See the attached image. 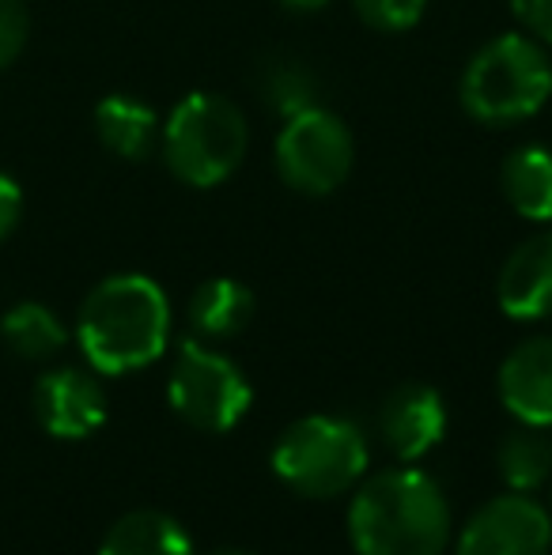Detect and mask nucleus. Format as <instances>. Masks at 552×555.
Listing matches in <instances>:
<instances>
[{
  "label": "nucleus",
  "mask_w": 552,
  "mask_h": 555,
  "mask_svg": "<svg viewBox=\"0 0 552 555\" xmlns=\"http://www.w3.org/2000/svg\"><path fill=\"white\" fill-rule=\"evenodd\" d=\"M348 537L360 555H442L450 541V506L432 476L386 468L356 491Z\"/></svg>",
  "instance_id": "f257e3e1"
},
{
  "label": "nucleus",
  "mask_w": 552,
  "mask_h": 555,
  "mask_svg": "<svg viewBox=\"0 0 552 555\" xmlns=\"http://www.w3.org/2000/svg\"><path fill=\"white\" fill-rule=\"evenodd\" d=\"M167 295L140 272H121L91 287L76 322V340L99 374H129L155 363L167 348Z\"/></svg>",
  "instance_id": "f03ea898"
},
{
  "label": "nucleus",
  "mask_w": 552,
  "mask_h": 555,
  "mask_svg": "<svg viewBox=\"0 0 552 555\" xmlns=\"http://www.w3.org/2000/svg\"><path fill=\"white\" fill-rule=\"evenodd\" d=\"M159 144L178 182L213 190L243 167L251 152V125L231 99L216 91H193L167 114Z\"/></svg>",
  "instance_id": "7ed1b4c3"
},
{
  "label": "nucleus",
  "mask_w": 552,
  "mask_h": 555,
  "mask_svg": "<svg viewBox=\"0 0 552 555\" xmlns=\"http://www.w3.org/2000/svg\"><path fill=\"white\" fill-rule=\"evenodd\" d=\"M552 99V61L530 35H496L470 57L462 76V106L485 125L534 117Z\"/></svg>",
  "instance_id": "20e7f679"
},
{
  "label": "nucleus",
  "mask_w": 552,
  "mask_h": 555,
  "mask_svg": "<svg viewBox=\"0 0 552 555\" xmlns=\"http://www.w3.org/2000/svg\"><path fill=\"white\" fill-rule=\"evenodd\" d=\"M368 468V439L333 416L295 420L273 446V473L307 499L345 495Z\"/></svg>",
  "instance_id": "39448f33"
},
{
  "label": "nucleus",
  "mask_w": 552,
  "mask_h": 555,
  "mask_svg": "<svg viewBox=\"0 0 552 555\" xmlns=\"http://www.w3.org/2000/svg\"><path fill=\"white\" fill-rule=\"evenodd\" d=\"M170 409L178 420L208 435L231 431L251 409V382L235 363L201 340H185L170 366Z\"/></svg>",
  "instance_id": "423d86ee"
},
{
  "label": "nucleus",
  "mask_w": 552,
  "mask_h": 555,
  "mask_svg": "<svg viewBox=\"0 0 552 555\" xmlns=\"http://www.w3.org/2000/svg\"><path fill=\"white\" fill-rule=\"evenodd\" d=\"M277 175L303 197H325L352 175L356 144L348 125L322 103L284 121L277 137Z\"/></svg>",
  "instance_id": "0eeeda50"
},
{
  "label": "nucleus",
  "mask_w": 552,
  "mask_h": 555,
  "mask_svg": "<svg viewBox=\"0 0 552 555\" xmlns=\"http://www.w3.org/2000/svg\"><path fill=\"white\" fill-rule=\"evenodd\" d=\"M549 548L552 518L526 491L485 503L458 537V555H549Z\"/></svg>",
  "instance_id": "6e6552de"
},
{
  "label": "nucleus",
  "mask_w": 552,
  "mask_h": 555,
  "mask_svg": "<svg viewBox=\"0 0 552 555\" xmlns=\"http://www.w3.org/2000/svg\"><path fill=\"white\" fill-rule=\"evenodd\" d=\"M30 404H35V420L42 424V431L65 442L88 439L106 420L103 386L88 371H76V366L42 374Z\"/></svg>",
  "instance_id": "1a4fd4ad"
},
{
  "label": "nucleus",
  "mask_w": 552,
  "mask_h": 555,
  "mask_svg": "<svg viewBox=\"0 0 552 555\" xmlns=\"http://www.w3.org/2000/svg\"><path fill=\"white\" fill-rule=\"evenodd\" d=\"M442 431H447L442 397L424 382L398 386L378 409V435H383L386 450L398 453L401 461H416L427 450H435Z\"/></svg>",
  "instance_id": "9d476101"
},
{
  "label": "nucleus",
  "mask_w": 552,
  "mask_h": 555,
  "mask_svg": "<svg viewBox=\"0 0 552 555\" xmlns=\"http://www.w3.org/2000/svg\"><path fill=\"white\" fill-rule=\"evenodd\" d=\"M500 401L518 424L552 427V336L523 340L503 359Z\"/></svg>",
  "instance_id": "9b49d317"
},
{
  "label": "nucleus",
  "mask_w": 552,
  "mask_h": 555,
  "mask_svg": "<svg viewBox=\"0 0 552 555\" xmlns=\"http://www.w3.org/2000/svg\"><path fill=\"white\" fill-rule=\"evenodd\" d=\"M500 307L518 322L552 318V231L526 238L500 269Z\"/></svg>",
  "instance_id": "f8f14e48"
},
{
  "label": "nucleus",
  "mask_w": 552,
  "mask_h": 555,
  "mask_svg": "<svg viewBox=\"0 0 552 555\" xmlns=\"http://www.w3.org/2000/svg\"><path fill=\"white\" fill-rule=\"evenodd\" d=\"M95 132L118 159H147L163 137L159 114L133 95H106L95 106Z\"/></svg>",
  "instance_id": "ddd939ff"
},
{
  "label": "nucleus",
  "mask_w": 552,
  "mask_h": 555,
  "mask_svg": "<svg viewBox=\"0 0 552 555\" xmlns=\"http://www.w3.org/2000/svg\"><path fill=\"white\" fill-rule=\"evenodd\" d=\"M500 185L508 205L523 220L549 223L552 220V152L541 144H523L503 159Z\"/></svg>",
  "instance_id": "4468645a"
},
{
  "label": "nucleus",
  "mask_w": 552,
  "mask_h": 555,
  "mask_svg": "<svg viewBox=\"0 0 552 555\" xmlns=\"http://www.w3.org/2000/svg\"><path fill=\"white\" fill-rule=\"evenodd\" d=\"M254 318V292L231 276H216L193 292L190 299V325L205 340H231L251 325Z\"/></svg>",
  "instance_id": "2eb2a0df"
},
{
  "label": "nucleus",
  "mask_w": 552,
  "mask_h": 555,
  "mask_svg": "<svg viewBox=\"0 0 552 555\" xmlns=\"http://www.w3.org/2000/svg\"><path fill=\"white\" fill-rule=\"evenodd\" d=\"M99 555H197V552H193L190 533L170 514L133 511L114 521Z\"/></svg>",
  "instance_id": "dca6fc26"
},
{
  "label": "nucleus",
  "mask_w": 552,
  "mask_h": 555,
  "mask_svg": "<svg viewBox=\"0 0 552 555\" xmlns=\"http://www.w3.org/2000/svg\"><path fill=\"white\" fill-rule=\"evenodd\" d=\"M258 91H261V103L277 117H284V121L310 111V106H318V76L310 73L307 61L292 57V53H277V57L261 61Z\"/></svg>",
  "instance_id": "f3484780"
},
{
  "label": "nucleus",
  "mask_w": 552,
  "mask_h": 555,
  "mask_svg": "<svg viewBox=\"0 0 552 555\" xmlns=\"http://www.w3.org/2000/svg\"><path fill=\"white\" fill-rule=\"evenodd\" d=\"M0 333H4V344L20 359H50L68 340L61 318L50 307H42V302H20V307H12L4 314V322H0Z\"/></svg>",
  "instance_id": "a211bd4d"
},
{
  "label": "nucleus",
  "mask_w": 552,
  "mask_h": 555,
  "mask_svg": "<svg viewBox=\"0 0 552 555\" xmlns=\"http://www.w3.org/2000/svg\"><path fill=\"white\" fill-rule=\"evenodd\" d=\"M500 473L515 491H534L552 476V439L545 427L523 424L500 446Z\"/></svg>",
  "instance_id": "6ab92c4d"
},
{
  "label": "nucleus",
  "mask_w": 552,
  "mask_h": 555,
  "mask_svg": "<svg viewBox=\"0 0 552 555\" xmlns=\"http://www.w3.org/2000/svg\"><path fill=\"white\" fill-rule=\"evenodd\" d=\"M352 8L368 27L398 35V30H409L424 20L427 0H352Z\"/></svg>",
  "instance_id": "aec40b11"
},
{
  "label": "nucleus",
  "mask_w": 552,
  "mask_h": 555,
  "mask_svg": "<svg viewBox=\"0 0 552 555\" xmlns=\"http://www.w3.org/2000/svg\"><path fill=\"white\" fill-rule=\"evenodd\" d=\"M30 35V12L23 0H0V68H8L23 53Z\"/></svg>",
  "instance_id": "412c9836"
},
{
  "label": "nucleus",
  "mask_w": 552,
  "mask_h": 555,
  "mask_svg": "<svg viewBox=\"0 0 552 555\" xmlns=\"http://www.w3.org/2000/svg\"><path fill=\"white\" fill-rule=\"evenodd\" d=\"M511 12L530 30V38L552 46V0H511Z\"/></svg>",
  "instance_id": "4be33fe9"
},
{
  "label": "nucleus",
  "mask_w": 552,
  "mask_h": 555,
  "mask_svg": "<svg viewBox=\"0 0 552 555\" xmlns=\"http://www.w3.org/2000/svg\"><path fill=\"white\" fill-rule=\"evenodd\" d=\"M20 216H23V190H20V182H15L12 175H4V170H0V242L15 231Z\"/></svg>",
  "instance_id": "5701e85b"
},
{
  "label": "nucleus",
  "mask_w": 552,
  "mask_h": 555,
  "mask_svg": "<svg viewBox=\"0 0 552 555\" xmlns=\"http://www.w3.org/2000/svg\"><path fill=\"white\" fill-rule=\"evenodd\" d=\"M287 12H299V15H310V12H325L333 0H280Z\"/></svg>",
  "instance_id": "b1692460"
},
{
  "label": "nucleus",
  "mask_w": 552,
  "mask_h": 555,
  "mask_svg": "<svg viewBox=\"0 0 552 555\" xmlns=\"http://www.w3.org/2000/svg\"><path fill=\"white\" fill-rule=\"evenodd\" d=\"M216 555H254V552H239V548H231V552H216Z\"/></svg>",
  "instance_id": "393cba45"
}]
</instances>
